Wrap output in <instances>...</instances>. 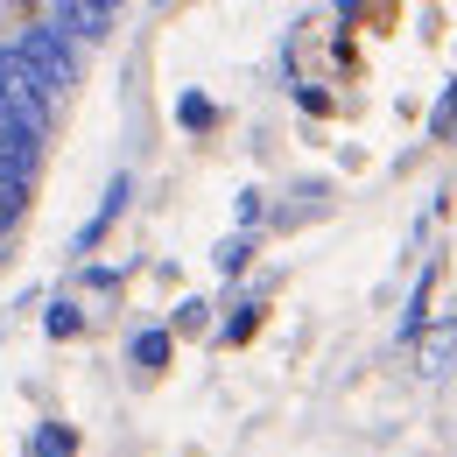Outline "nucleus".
Returning <instances> with one entry per match:
<instances>
[{
    "instance_id": "nucleus-1",
    "label": "nucleus",
    "mask_w": 457,
    "mask_h": 457,
    "mask_svg": "<svg viewBox=\"0 0 457 457\" xmlns=\"http://www.w3.org/2000/svg\"><path fill=\"white\" fill-rule=\"evenodd\" d=\"M63 85H71V29H21L14 43H0V99L7 106L50 127Z\"/></svg>"
},
{
    "instance_id": "nucleus-2",
    "label": "nucleus",
    "mask_w": 457,
    "mask_h": 457,
    "mask_svg": "<svg viewBox=\"0 0 457 457\" xmlns=\"http://www.w3.org/2000/svg\"><path fill=\"white\" fill-rule=\"evenodd\" d=\"M36 141H43V120H29L21 106H7V99H0V170L29 176V162H36Z\"/></svg>"
},
{
    "instance_id": "nucleus-3",
    "label": "nucleus",
    "mask_w": 457,
    "mask_h": 457,
    "mask_svg": "<svg viewBox=\"0 0 457 457\" xmlns=\"http://www.w3.org/2000/svg\"><path fill=\"white\" fill-rule=\"evenodd\" d=\"M127 197H134V176H113V183H106V197H99V212H92V226L78 232V253H99V246H106V232L120 226Z\"/></svg>"
},
{
    "instance_id": "nucleus-4",
    "label": "nucleus",
    "mask_w": 457,
    "mask_h": 457,
    "mask_svg": "<svg viewBox=\"0 0 457 457\" xmlns=\"http://www.w3.org/2000/svg\"><path fill=\"white\" fill-rule=\"evenodd\" d=\"M78 451H85L78 422H36V436H29V457H78Z\"/></svg>"
},
{
    "instance_id": "nucleus-5",
    "label": "nucleus",
    "mask_w": 457,
    "mask_h": 457,
    "mask_svg": "<svg viewBox=\"0 0 457 457\" xmlns=\"http://www.w3.org/2000/svg\"><path fill=\"white\" fill-rule=\"evenodd\" d=\"M170 352H176L170 324H162V331H134V338H127V359H134L141 373H162V366H170Z\"/></svg>"
},
{
    "instance_id": "nucleus-6",
    "label": "nucleus",
    "mask_w": 457,
    "mask_h": 457,
    "mask_svg": "<svg viewBox=\"0 0 457 457\" xmlns=\"http://www.w3.org/2000/svg\"><path fill=\"white\" fill-rule=\"evenodd\" d=\"M29 219V176H14V170H0V239Z\"/></svg>"
},
{
    "instance_id": "nucleus-7",
    "label": "nucleus",
    "mask_w": 457,
    "mask_h": 457,
    "mask_svg": "<svg viewBox=\"0 0 457 457\" xmlns=\"http://www.w3.org/2000/svg\"><path fill=\"white\" fill-rule=\"evenodd\" d=\"M261 324H268V303H239L226 324H219V345H253V338H261Z\"/></svg>"
},
{
    "instance_id": "nucleus-8",
    "label": "nucleus",
    "mask_w": 457,
    "mask_h": 457,
    "mask_svg": "<svg viewBox=\"0 0 457 457\" xmlns=\"http://www.w3.org/2000/svg\"><path fill=\"white\" fill-rule=\"evenodd\" d=\"M176 127H183V134H212V127H219V106H212L204 92H183V99H176Z\"/></svg>"
},
{
    "instance_id": "nucleus-9",
    "label": "nucleus",
    "mask_w": 457,
    "mask_h": 457,
    "mask_svg": "<svg viewBox=\"0 0 457 457\" xmlns=\"http://www.w3.org/2000/svg\"><path fill=\"white\" fill-rule=\"evenodd\" d=\"M204 331H212V303H204V295L176 303V317H170V338H204Z\"/></svg>"
},
{
    "instance_id": "nucleus-10",
    "label": "nucleus",
    "mask_w": 457,
    "mask_h": 457,
    "mask_svg": "<svg viewBox=\"0 0 457 457\" xmlns=\"http://www.w3.org/2000/svg\"><path fill=\"white\" fill-rule=\"evenodd\" d=\"M43 331H50V345H71L78 331H85V310H78V303H50V317H43Z\"/></svg>"
},
{
    "instance_id": "nucleus-11",
    "label": "nucleus",
    "mask_w": 457,
    "mask_h": 457,
    "mask_svg": "<svg viewBox=\"0 0 457 457\" xmlns=\"http://www.w3.org/2000/svg\"><path fill=\"white\" fill-rule=\"evenodd\" d=\"M246 261H253V232H232V239H219V275H246Z\"/></svg>"
},
{
    "instance_id": "nucleus-12",
    "label": "nucleus",
    "mask_w": 457,
    "mask_h": 457,
    "mask_svg": "<svg viewBox=\"0 0 457 457\" xmlns=\"http://www.w3.org/2000/svg\"><path fill=\"white\" fill-rule=\"evenodd\" d=\"M429 134H436V141H457V85L444 92V106L429 113Z\"/></svg>"
},
{
    "instance_id": "nucleus-13",
    "label": "nucleus",
    "mask_w": 457,
    "mask_h": 457,
    "mask_svg": "<svg viewBox=\"0 0 457 457\" xmlns=\"http://www.w3.org/2000/svg\"><path fill=\"white\" fill-rule=\"evenodd\" d=\"M261 212H268V204H261V190H239V232L261 226Z\"/></svg>"
},
{
    "instance_id": "nucleus-14",
    "label": "nucleus",
    "mask_w": 457,
    "mask_h": 457,
    "mask_svg": "<svg viewBox=\"0 0 457 457\" xmlns=\"http://www.w3.org/2000/svg\"><path fill=\"white\" fill-rule=\"evenodd\" d=\"M295 99H303V113H331V92H317V85H303Z\"/></svg>"
}]
</instances>
